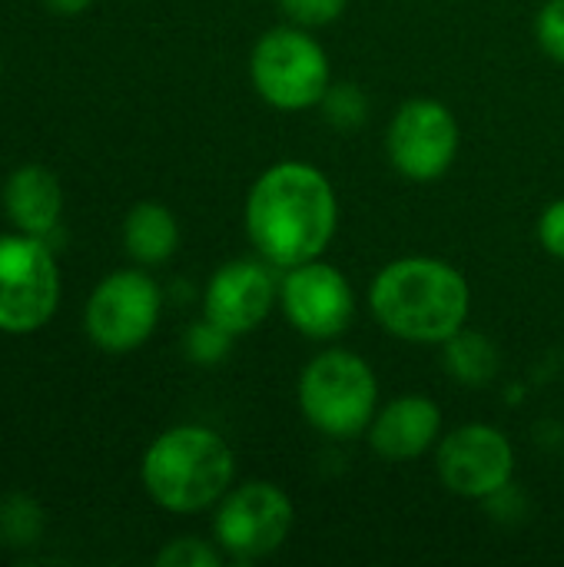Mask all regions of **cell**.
Instances as JSON below:
<instances>
[{"label": "cell", "instance_id": "cell-1", "mask_svg": "<svg viewBox=\"0 0 564 567\" xmlns=\"http://www.w3.org/2000/svg\"><path fill=\"white\" fill-rule=\"evenodd\" d=\"M243 226L256 256L276 269L319 259L339 226L336 186L316 163L279 159L253 179Z\"/></svg>", "mask_w": 564, "mask_h": 567}, {"label": "cell", "instance_id": "cell-2", "mask_svg": "<svg viewBox=\"0 0 564 567\" xmlns=\"http://www.w3.org/2000/svg\"><path fill=\"white\" fill-rule=\"evenodd\" d=\"M369 312L399 342L442 346L469 326L472 289L465 272L445 259L402 256L369 282Z\"/></svg>", "mask_w": 564, "mask_h": 567}, {"label": "cell", "instance_id": "cell-3", "mask_svg": "<svg viewBox=\"0 0 564 567\" xmlns=\"http://www.w3.org/2000/svg\"><path fill=\"white\" fill-rule=\"evenodd\" d=\"M140 482L163 512H209L236 485V455L209 425H173L143 452Z\"/></svg>", "mask_w": 564, "mask_h": 567}, {"label": "cell", "instance_id": "cell-4", "mask_svg": "<svg viewBox=\"0 0 564 567\" xmlns=\"http://www.w3.org/2000/svg\"><path fill=\"white\" fill-rule=\"evenodd\" d=\"M306 425L326 439H362L379 412V375L352 349H326L306 362L296 382Z\"/></svg>", "mask_w": 564, "mask_h": 567}, {"label": "cell", "instance_id": "cell-5", "mask_svg": "<svg viewBox=\"0 0 564 567\" xmlns=\"http://www.w3.org/2000/svg\"><path fill=\"white\" fill-rule=\"evenodd\" d=\"M249 83L256 96L283 113L316 110L332 86L326 47L296 23L266 30L249 53Z\"/></svg>", "mask_w": 564, "mask_h": 567}, {"label": "cell", "instance_id": "cell-6", "mask_svg": "<svg viewBox=\"0 0 564 567\" xmlns=\"http://www.w3.org/2000/svg\"><path fill=\"white\" fill-rule=\"evenodd\" d=\"M296 528V505L276 482L233 485L213 508V542L229 561L253 565L276 555Z\"/></svg>", "mask_w": 564, "mask_h": 567}, {"label": "cell", "instance_id": "cell-7", "mask_svg": "<svg viewBox=\"0 0 564 567\" xmlns=\"http://www.w3.org/2000/svg\"><path fill=\"white\" fill-rule=\"evenodd\" d=\"M163 289L143 269H116L96 282L83 309L86 339L113 355L140 349L160 326Z\"/></svg>", "mask_w": 564, "mask_h": 567}, {"label": "cell", "instance_id": "cell-8", "mask_svg": "<svg viewBox=\"0 0 564 567\" xmlns=\"http://www.w3.org/2000/svg\"><path fill=\"white\" fill-rule=\"evenodd\" d=\"M60 302V269L40 236H0V332L43 329Z\"/></svg>", "mask_w": 564, "mask_h": 567}, {"label": "cell", "instance_id": "cell-9", "mask_svg": "<svg viewBox=\"0 0 564 567\" xmlns=\"http://www.w3.org/2000/svg\"><path fill=\"white\" fill-rule=\"evenodd\" d=\"M462 146V130L455 113L432 96L406 100L386 126V156L392 169L412 183L442 179Z\"/></svg>", "mask_w": 564, "mask_h": 567}, {"label": "cell", "instance_id": "cell-10", "mask_svg": "<svg viewBox=\"0 0 564 567\" xmlns=\"http://www.w3.org/2000/svg\"><path fill=\"white\" fill-rule=\"evenodd\" d=\"M439 482L465 502H492L515 478V445L489 422H469L445 432L435 445Z\"/></svg>", "mask_w": 564, "mask_h": 567}, {"label": "cell", "instance_id": "cell-11", "mask_svg": "<svg viewBox=\"0 0 564 567\" xmlns=\"http://www.w3.org/2000/svg\"><path fill=\"white\" fill-rule=\"evenodd\" d=\"M279 309L302 339L332 342L356 319V292L349 276L319 256L279 269Z\"/></svg>", "mask_w": 564, "mask_h": 567}, {"label": "cell", "instance_id": "cell-12", "mask_svg": "<svg viewBox=\"0 0 564 567\" xmlns=\"http://www.w3.org/2000/svg\"><path fill=\"white\" fill-rule=\"evenodd\" d=\"M279 306V269L259 259L223 262L203 289V319L216 322L229 336L256 332Z\"/></svg>", "mask_w": 564, "mask_h": 567}, {"label": "cell", "instance_id": "cell-13", "mask_svg": "<svg viewBox=\"0 0 564 567\" xmlns=\"http://www.w3.org/2000/svg\"><path fill=\"white\" fill-rule=\"evenodd\" d=\"M442 409L429 395H396L379 405L366 442L382 462H416L442 439Z\"/></svg>", "mask_w": 564, "mask_h": 567}, {"label": "cell", "instance_id": "cell-14", "mask_svg": "<svg viewBox=\"0 0 564 567\" xmlns=\"http://www.w3.org/2000/svg\"><path fill=\"white\" fill-rule=\"evenodd\" d=\"M3 209H7V219L17 226V233L43 239L47 233H53L63 213L60 179L40 163H27L13 169L3 186Z\"/></svg>", "mask_w": 564, "mask_h": 567}, {"label": "cell", "instance_id": "cell-15", "mask_svg": "<svg viewBox=\"0 0 564 567\" xmlns=\"http://www.w3.org/2000/svg\"><path fill=\"white\" fill-rule=\"evenodd\" d=\"M123 249L140 266H163L180 249V223L163 203H136L123 219Z\"/></svg>", "mask_w": 564, "mask_h": 567}, {"label": "cell", "instance_id": "cell-16", "mask_svg": "<svg viewBox=\"0 0 564 567\" xmlns=\"http://www.w3.org/2000/svg\"><path fill=\"white\" fill-rule=\"evenodd\" d=\"M442 365L455 382H462L469 389H482V385L495 382L502 362H499L495 342L465 326L449 342H442Z\"/></svg>", "mask_w": 564, "mask_h": 567}, {"label": "cell", "instance_id": "cell-17", "mask_svg": "<svg viewBox=\"0 0 564 567\" xmlns=\"http://www.w3.org/2000/svg\"><path fill=\"white\" fill-rule=\"evenodd\" d=\"M43 528V512L27 495H7L0 502V538L7 545H33Z\"/></svg>", "mask_w": 564, "mask_h": 567}, {"label": "cell", "instance_id": "cell-18", "mask_svg": "<svg viewBox=\"0 0 564 567\" xmlns=\"http://www.w3.org/2000/svg\"><path fill=\"white\" fill-rule=\"evenodd\" d=\"M319 110L336 130H359L369 120V96L359 83H332Z\"/></svg>", "mask_w": 564, "mask_h": 567}, {"label": "cell", "instance_id": "cell-19", "mask_svg": "<svg viewBox=\"0 0 564 567\" xmlns=\"http://www.w3.org/2000/svg\"><path fill=\"white\" fill-rule=\"evenodd\" d=\"M233 342H236V336H229L226 329H219V326L209 322V319H199V322H193V326L186 329V336H183V352H186V359L196 362V365H219V362H226Z\"/></svg>", "mask_w": 564, "mask_h": 567}, {"label": "cell", "instance_id": "cell-20", "mask_svg": "<svg viewBox=\"0 0 564 567\" xmlns=\"http://www.w3.org/2000/svg\"><path fill=\"white\" fill-rule=\"evenodd\" d=\"M223 551L216 542H203V538H173L166 548H160L156 565L160 567H219L223 565Z\"/></svg>", "mask_w": 564, "mask_h": 567}, {"label": "cell", "instance_id": "cell-21", "mask_svg": "<svg viewBox=\"0 0 564 567\" xmlns=\"http://www.w3.org/2000/svg\"><path fill=\"white\" fill-rule=\"evenodd\" d=\"M349 0H279V10L286 23H296L302 30H322L336 23L346 13Z\"/></svg>", "mask_w": 564, "mask_h": 567}, {"label": "cell", "instance_id": "cell-22", "mask_svg": "<svg viewBox=\"0 0 564 567\" xmlns=\"http://www.w3.org/2000/svg\"><path fill=\"white\" fill-rule=\"evenodd\" d=\"M535 37L539 47L564 66V0H545V7L535 17Z\"/></svg>", "mask_w": 564, "mask_h": 567}, {"label": "cell", "instance_id": "cell-23", "mask_svg": "<svg viewBox=\"0 0 564 567\" xmlns=\"http://www.w3.org/2000/svg\"><path fill=\"white\" fill-rule=\"evenodd\" d=\"M535 229H539L542 249H545L552 259H562L564 262V196L562 199H555V203H548V206L542 209Z\"/></svg>", "mask_w": 564, "mask_h": 567}, {"label": "cell", "instance_id": "cell-24", "mask_svg": "<svg viewBox=\"0 0 564 567\" xmlns=\"http://www.w3.org/2000/svg\"><path fill=\"white\" fill-rule=\"evenodd\" d=\"M47 3V10H53L57 17H76V13H83L93 0H43Z\"/></svg>", "mask_w": 564, "mask_h": 567}]
</instances>
